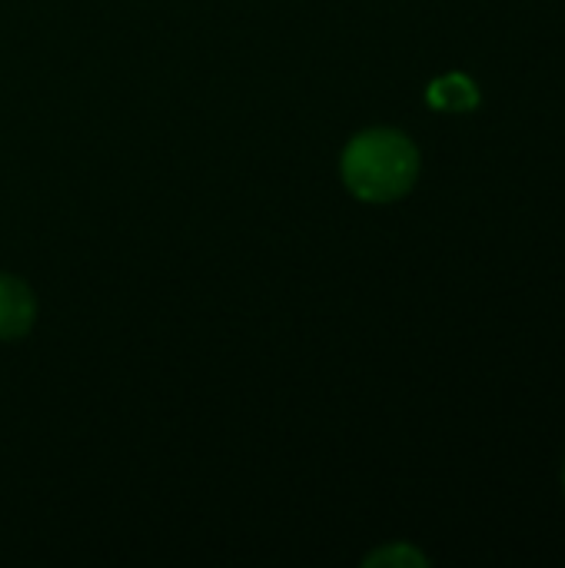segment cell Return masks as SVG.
Returning <instances> with one entry per match:
<instances>
[{"instance_id":"obj_1","label":"cell","mask_w":565,"mask_h":568,"mask_svg":"<svg viewBox=\"0 0 565 568\" xmlns=\"http://www.w3.org/2000/svg\"><path fill=\"white\" fill-rule=\"evenodd\" d=\"M343 183L366 203H393L406 196L420 176L416 143L390 126L363 130L343 150Z\"/></svg>"},{"instance_id":"obj_2","label":"cell","mask_w":565,"mask_h":568,"mask_svg":"<svg viewBox=\"0 0 565 568\" xmlns=\"http://www.w3.org/2000/svg\"><path fill=\"white\" fill-rule=\"evenodd\" d=\"M37 316V300L30 286L17 276L0 273V339H20L30 333Z\"/></svg>"},{"instance_id":"obj_3","label":"cell","mask_w":565,"mask_h":568,"mask_svg":"<svg viewBox=\"0 0 565 568\" xmlns=\"http://www.w3.org/2000/svg\"><path fill=\"white\" fill-rule=\"evenodd\" d=\"M430 103L440 110H473L480 103L476 83L463 73H450L430 87Z\"/></svg>"},{"instance_id":"obj_4","label":"cell","mask_w":565,"mask_h":568,"mask_svg":"<svg viewBox=\"0 0 565 568\" xmlns=\"http://www.w3.org/2000/svg\"><path fill=\"white\" fill-rule=\"evenodd\" d=\"M366 566H426V559L410 546H390L366 559Z\"/></svg>"}]
</instances>
